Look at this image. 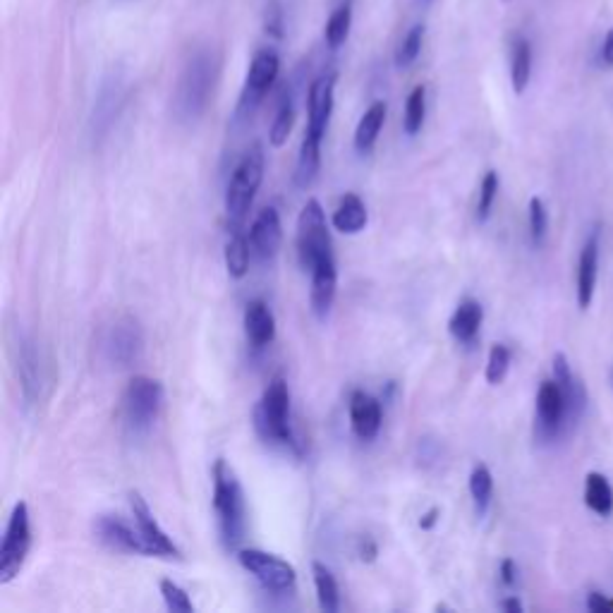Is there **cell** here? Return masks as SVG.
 Returning a JSON list of instances; mask_svg holds the SVG:
<instances>
[{"instance_id": "cell-33", "label": "cell", "mask_w": 613, "mask_h": 613, "mask_svg": "<svg viewBox=\"0 0 613 613\" xmlns=\"http://www.w3.org/2000/svg\"><path fill=\"white\" fill-rule=\"evenodd\" d=\"M293 125H295V106H293V99H283L281 106H278L276 111V118H273V125H271V132H269V139L273 147H283L285 142H288L290 132H293Z\"/></svg>"}, {"instance_id": "cell-1", "label": "cell", "mask_w": 613, "mask_h": 613, "mask_svg": "<svg viewBox=\"0 0 613 613\" xmlns=\"http://www.w3.org/2000/svg\"><path fill=\"white\" fill-rule=\"evenodd\" d=\"M218 72H221V53L216 48L202 46L187 58L173 96V111L178 120L194 123L202 118L211 96H214Z\"/></svg>"}, {"instance_id": "cell-15", "label": "cell", "mask_w": 613, "mask_h": 613, "mask_svg": "<svg viewBox=\"0 0 613 613\" xmlns=\"http://www.w3.org/2000/svg\"><path fill=\"white\" fill-rule=\"evenodd\" d=\"M283 240V226H281V216L273 206H266V209L259 211V216L254 218L252 228H250V245L254 254L259 259H273L276 257L278 247H281Z\"/></svg>"}, {"instance_id": "cell-18", "label": "cell", "mask_w": 613, "mask_h": 613, "mask_svg": "<svg viewBox=\"0 0 613 613\" xmlns=\"http://www.w3.org/2000/svg\"><path fill=\"white\" fill-rule=\"evenodd\" d=\"M17 379H20L22 388V398L27 405H34L41 396V360L39 352H36V345L32 341H20V348H17Z\"/></svg>"}, {"instance_id": "cell-21", "label": "cell", "mask_w": 613, "mask_h": 613, "mask_svg": "<svg viewBox=\"0 0 613 613\" xmlns=\"http://www.w3.org/2000/svg\"><path fill=\"white\" fill-rule=\"evenodd\" d=\"M484 321V309L477 300L467 297L455 307L453 317L448 319V331L458 343H472L477 338L479 329H482Z\"/></svg>"}, {"instance_id": "cell-16", "label": "cell", "mask_w": 613, "mask_h": 613, "mask_svg": "<svg viewBox=\"0 0 613 613\" xmlns=\"http://www.w3.org/2000/svg\"><path fill=\"white\" fill-rule=\"evenodd\" d=\"M381 422H384V410L374 396L364 391H355L350 396V427L357 434V439L372 441L379 434Z\"/></svg>"}, {"instance_id": "cell-20", "label": "cell", "mask_w": 613, "mask_h": 613, "mask_svg": "<svg viewBox=\"0 0 613 613\" xmlns=\"http://www.w3.org/2000/svg\"><path fill=\"white\" fill-rule=\"evenodd\" d=\"M597 269H599V238L592 233V238L585 242L580 252L578 264V305L580 309H587L592 305L594 285H597Z\"/></svg>"}, {"instance_id": "cell-43", "label": "cell", "mask_w": 613, "mask_h": 613, "mask_svg": "<svg viewBox=\"0 0 613 613\" xmlns=\"http://www.w3.org/2000/svg\"><path fill=\"white\" fill-rule=\"evenodd\" d=\"M602 60L609 68H613V29H609V34L604 36V44H602Z\"/></svg>"}, {"instance_id": "cell-5", "label": "cell", "mask_w": 613, "mask_h": 613, "mask_svg": "<svg viewBox=\"0 0 613 613\" xmlns=\"http://www.w3.org/2000/svg\"><path fill=\"white\" fill-rule=\"evenodd\" d=\"M297 259L309 273L326 259H336L329 223L317 199H309L297 218Z\"/></svg>"}, {"instance_id": "cell-30", "label": "cell", "mask_w": 613, "mask_h": 613, "mask_svg": "<svg viewBox=\"0 0 613 613\" xmlns=\"http://www.w3.org/2000/svg\"><path fill=\"white\" fill-rule=\"evenodd\" d=\"M470 496L475 501V508L479 515H484L489 511L491 496H494V475L484 463L475 465L470 475Z\"/></svg>"}, {"instance_id": "cell-22", "label": "cell", "mask_w": 613, "mask_h": 613, "mask_svg": "<svg viewBox=\"0 0 613 613\" xmlns=\"http://www.w3.org/2000/svg\"><path fill=\"white\" fill-rule=\"evenodd\" d=\"M386 113H388L386 101H374L372 106L364 111L355 130V149L360 151V154H369V151L374 149L381 127L386 123Z\"/></svg>"}, {"instance_id": "cell-13", "label": "cell", "mask_w": 613, "mask_h": 613, "mask_svg": "<svg viewBox=\"0 0 613 613\" xmlns=\"http://www.w3.org/2000/svg\"><path fill=\"white\" fill-rule=\"evenodd\" d=\"M94 532L99 537L101 544H106L108 549L120 551V554H139V556H151L149 546L144 542L142 532L132 530L120 515H99L94 523Z\"/></svg>"}, {"instance_id": "cell-10", "label": "cell", "mask_w": 613, "mask_h": 613, "mask_svg": "<svg viewBox=\"0 0 613 613\" xmlns=\"http://www.w3.org/2000/svg\"><path fill=\"white\" fill-rule=\"evenodd\" d=\"M103 350H106L108 362L115 364V367L135 364L144 352L142 324L135 317H120L111 326V331H108Z\"/></svg>"}, {"instance_id": "cell-24", "label": "cell", "mask_w": 613, "mask_h": 613, "mask_svg": "<svg viewBox=\"0 0 613 613\" xmlns=\"http://www.w3.org/2000/svg\"><path fill=\"white\" fill-rule=\"evenodd\" d=\"M321 142H324V139H317L312 135H305V139H302L300 156H297V166H295V182L297 187H302V190H307L319 175Z\"/></svg>"}, {"instance_id": "cell-40", "label": "cell", "mask_w": 613, "mask_h": 613, "mask_svg": "<svg viewBox=\"0 0 613 613\" xmlns=\"http://www.w3.org/2000/svg\"><path fill=\"white\" fill-rule=\"evenodd\" d=\"M515 580H518V568H515L513 558H503L501 563V582L506 587H513Z\"/></svg>"}, {"instance_id": "cell-36", "label": "cell", "mask_w": 613, "mask_h": 613, "mask_svg": "<svg viewBox=\"0 0 613 613\" xmlns=\"http://www.w3.org/2000/svg\"><path fill=\"white\" fill-rule=\"evenodd\" d=\"M161 594H163V602L166 606L175 613H192L194 604L190 599V594H187L178 582L173 580H161Z\"/></svg>"}, {"instance_id": "cell-12", "label": "cell", "mask_w": 613, "mask_h": 613, "mask_svg": "<svg viewBox=\"0 0 613 613\" xmlns=\"http://www.w3.org/2000/svg\"><path fill=\"white\" fill-rule=\"evenodd\" d=\"M130 508H132V518L142 532L144 542L149 546L151 556L159 558H182V551L175 546V542L168 537L166 530L156 523L154 513H151L147 499H144L139 491H130Z\"/></svg>"}, {"instance_id": "cell-44", "label": "cell", "mask_w": 613, "mask_h": 613, "mask_svg": "<svg viewBox=\"0 0 613 613\" xmlns=\"http://www.w3.org/2000/svg\"><path fill=\"white\" fill-rule=\"evenodd\" d=\"M501 609L508 611V613H523V602H520V599H515V597L503 599Z\"/></svg>"}, {"instance_id": "cell-8", "label": "cell", "mask_w": 613, "mask_h": 613, "mask_svg": "<svg viewBox=\"0 0 613 613\" xmlns=\"http://www.w3.org/2000/svg\"><path fill=\"white\" fill-rule=\"evenodd\" d=\"M238 561L247 573L257 578L264 590L288 592L295 587L297 570L293 563H288L281 556L269 554V551L262 549H242L238 551Z\"/></svg>"}, {"instance_id": "cell-6", "label": "cell", "mask_w": 613, "mask_h": 613, "mask_svg": "<svg viewBox=\"0 0 613 613\" xmlns=\"http://www.w3.org/2000/svg\"><path fill=\"white\" fill-rule=\"evenodd\" d=\"M163 408V384L151 376H135L123 393V415L135 434H147Z\"/></svg>"}, {"instance_id": "cell-19", "label": "cell", "mask_w": 613, "mask_h": 613, "mask_svg": "<svg viewBox=\"0 0 613 613\" xmlns=\"http://www.w3.org/2000/svg\"><path fill=\"white\" fill-rule=\"evenodd\" d=\"M245 336L252 348H266L276 338V317L264 300H252L245 307Z\"/></svg>"}, {"instance_id": "cell-37", "label": "cell", "mask_w": 613, "mask_h": 613, "mask_svg": "<svg viewBox=\"0 0 613 613\" xmlns=\"http://www.w3.org/2000/svg\"><path fill=\"white\" fill-rule=\"evenodd\" d=\"M546 226H549V218H546L544 202L539 197H532L530 199V235H532L534 245H542V240L546 235Z\"/></svg>"}, {"instance_id": "cell-4", "label": "cell", "mask_w": 613, "mask_h": 613, "mask_svg": "<svg viewBox=\"0 0 613 613\" xmlns=\"http://www.w3.org/2000/svg\"><path fill=\"white\" fill-rule=\"evenodd\" d=\"M264 180V147L262 144H252L250 149L242 154V159L235 166L233 178L228 182L226 190V214L235 228L242 226L247 214H250L254 197H257L259 187Z\"/></svg>"}, {"instance_id": "cell-2", "label": "cell", "mask_w": 613, "mask_h": 613, "mask_svg": "<svg viewBox=\"0 0 613 613\" xmlns=\"http://www.w3.org/2000/svg\"><path fill=\"white\" fill-rule=\"evenodd\" d=\"M211 475H214V499L211 501H214L221 542L226 549H235L245 539L247 530L245 491L226 458L216 460Z\"/></svg>"}, {"instance_id": "cell-3", "label": "cell", "mask_w": 613, "mask_h": 613, "mask_svg": "<svg viewBox=\"0 0 613 613\" xmlns=\"http://www.w3.org/2000/svg\"><path fill=\"white\" fill-rule=\"evenodd\" d=\"M254 427L264 441L281 443L300 453L293 429H290V388L283 376L271 379V384L262 393V400L254 408Z\"/></svg>"}, {"instance_id": "cell-42", "label": "cell", "mask_w": 613, "mask_h": 613, "mask_svg": "<svg viewBox=\"0 0 613 613\" xmlns=\"http://www.w3.org/2000/svg\"><path fill=\"white\" fill-rule=\"evenodd\" d=\"M439 515H441L439 508H436V506H434V508H429V511L424 513L422 518H420V527H422V530H434L436 523H439Z\"/></svg>"}, {"instance_id": "cell-39", "label": "cell", "mask_w": 613, "mask_h": 613, "mask_svg": "<svg viewBox=\"0 0 613 613\" xmlns=\"http://www.w3.org/2000/svg\"><path fill=\"white\" fill-rule=\"evenodd\" d=\"M587 609L592 613H613V599H606L604 594L592 592L590 599H587Z\"/></svg>"}, {"instance_id": "cell-25", "label": "cell", "mask_w": 613, "mask_h": 613, "mask_svg": "<svg viewBox=\"0 0 613 613\" xmlns=\"http://www.w3.org/2000/svg\"><path fill=\"white\" fill-rule=\"evenodd\" d=\"M250 257H252V245L250 238L242 233L240 228L233 230L228 245H226V269L230 278H245L250 271Z\"/></svg>"}, {"instance_id": "cell-41", "label": "cell", "mask_w": 613, "mask_h": 613, "mask_svg": "<svg viewBox=\"0 0 613 613\" xmlns=\"http://www.w3.org/2000/svg\"><path fill=\"white\" fill-rule=\"evenodd\" d=\"M376 556H379V546H376L372 539H364L362 546H360V558H362V561L372 563V561H376Z\"/></svg>"}, {"instance_id": "cell-26", "label": "cell", "mask_w": 613, "mask_h": 613, "mask_svg": "<svg viewBox=\"0 0 613 613\" xmlns=\"http://www.w3.org/2000/svg\"><path fill=\"white\" fill-rule=\"evenodd\" d=\"M532 77V44L525 36H518L513 41L511 51V82L515 94H523Z\"/></svg>"}, {"instance_id": "cell-29", "label": "cell", "mask_w": 613, "mask_h": 613, "mask_svg": "<svg viewBox=\"0 0 613 613\" xmlns=\"http://www.w3.org/2000/svg\"><path fill=\"white\" fill-rule=\"evenodd\" d=\"M585 503L602 518L613 513V489L609 479L599 472H590L585 477Z\"/></svg>"}, {"instance_id": "cell-11", "label": "cell", "mask_w": 613, "mask_h": 613, "mask_svg": "<svg viewBox=\"0 0 613 613\" xmlns=\"http://www.w3.org/2000/svg\"><path fill=\"white\" fill-rule=\"evenodd\" d=\"M336 84H338L336 72H326V75H321L312 82V87H309V94H307L305 135L324 139L326 130H329L333 103H336Z\"/></svg>"}, {"instance_id": "cell-23", "label": "cell", "mask_w": 613, "mask_h": 613, "mask_svg": "<svg viewBox=\"0 0 613 613\" xmlns=\"http://www.w3.org/2000/svg\"><path fill=\"white\" fill-rule=\"evenodd\" d=\"M367 221H369V214H367V206H364L362 199L357 197L355 192L345 194V197L341 199V204H338L336 214H333V228L341 230L343 235H355V233H360V230H364Z\"/></svg>"}, {"instance_id": "cell-35", "label": "cell", "mask_w": 613, "mask_h": 613, "mask_svg": "<svg viewBox=\"0 0 613 613\" xmlns=\"http://www.w3.org/2000/svg\"><path fill=\"white\" fill-rule=\"evenodd\" d=\"M496 194H499V173L487 171L482 185H479V202H477V218L479 221H487L491 214V206L496 202Z\"/></svg>"}, {"instance_id": "cell-28", "label": "cell", "mask_w": 613, "mask_h": 613, "mask_svg": "<svg viewBox=\"0 0 613 613\" xmlns=\"http://www.w3.org/2000/svg\"><path fill=\"white\" fill-rule=\"evenodd\" d=\"M350 27H352V0H341V3L333 8L329 20H326L324 27L326 46L333 48V51L341 48L345 41H348Z\"/></svg>"}, {"instance_id": "cell-7", "label": "cell", "mask_w": 613, "mask_h": 613, "mask_svg": "<svg viewBox=\"0 0 613 613\" xmlns=\"http://www.w3.org/2000/svg\"><path fill=\"white\" fill-rule=\"evenodd\" d=\"M29 549H32V525H29V506L24 501H17L10 513L8 530H5L3 546H0V582L8 585L20 575V570L27 561Z\"/></svg>"}, {"instance_id": "cell-17", "label": "cell", "mask_w": 613, "mask_h": 613, "mask_svg": "<svg viewBox=\"0 0 613 613\" xmlns=\"http://www.w3.org/2000/svg\"><path fill=\"white\" fill-rule=\"evenodd\" d=\"M338 288V271L336 259H326L312 269V290H309V302H312V312L319 319L329 317L333 300H336Z\"/></svg>"}, {"instance_id": "cell-14", "label": "cell", "mask_w": 613, "mask_h": 613, "mask_svg": "<svg viewBox=\"0 0 613 613\" xmlns=\"http://www.w3.org/2000/svg\"><path fill=\"white\" fill-rule=\"evenodd\" d=\"M568 417V400L558 381H542L537 391V427L542 439H554Z\"/></svg>"}, {"instance_id": "cell-9", "label": "cell", "mask_w": 613, "mask_h": 613, "mask_svg": "<svg viewBox=\"0 0 613 613\" xmlns=\"http://www.w3.org/2000/svg\"><path fill=\"white\" fill-rule=\"evenodd\" d=\"M278 72H281V58L271 48H262L254 53L250 70H247L245 84H242L240 101H238V115H252L257 111L259 103L269 94V89L276 84Z\"/></svg>"}, {"instance_id": "cell-38", "label": "cell", "mask_w": 613, "mask_h": 613, "mask_svg": "<svg viewBox=\"0 0 613 613\" xmlns=\"http://www.w3.org/2000/svg\"><path fill=\"white\" fill-rule=\"evenodd\" d=\"M266 32L276 39L283 36V10L278 8V3H271L269 10H266Z\"/></svg>"}, {"instance_id": "cell-32", "label": "cell", "mask_w": 613, "mask_h": 613, "mask_svg": "<svg viewBox=\"0 0 613 613\" xmlns=\"http://www.w3.org/2000/svg\"><path fill=\"white\" fill-rule=\"evenodd\" d=\"M422 46H424V24H415V27L403 36V41H400L396 48V68L400 70L410 68V65L420 58Z\"/></svg>"}, {"instance_id": "cell-31", "label": "cell", "mask_w": 613, "mask_h": 613, "mask_svg": "<svg viewBox=\"0 0 613 613\" xmlns=\"http://www.w3.org/2000/svg\"><path fill=\"white\" fill-rule=\"evenodd\" d=\"M424 115H427V89L415 87L410 91L408 101H405V115H403V130L408 135H417L424 125Z\"/></svg>"}, {"instance_id": "cell-27", "label": "cell", "mask_w": 613, "mask_h": 613, "mask_svg": "<svg viewBox=\"0 0 613 613\" xmlns=\"http://www.w3.org/2000/svg\"><path fill=\"white\" fill-rule=\"evenodd\" d=\"M312 575H314V587H317V599L321 611L336 613L341 609V590H338V582L333 578V573L324 563L314 561L312 563Z\"/></svg>"}, {"instance_id": "cell-34", "label": "cell", "mask_w": 613, "mask_h": 613, "mask_svg": "<svg viewBox=\"0 0 613 613\" xmlns=\"http://www.w3.org/2000/svg\"><path fill=\"white\" fill-rule=\"evenodd\" d=\"M508 367H511V350L506 345L496 343L491 345L489 360H487V381L491 386H499L506 379Z\"/></svg>"}]
</instances>
